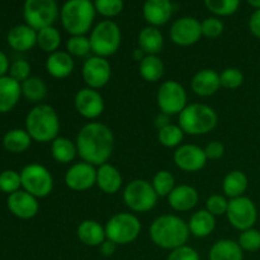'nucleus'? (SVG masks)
<instances>
[{"label":"nucleus","mask_w":260,"mask_h":260,"mask_svg":"<svg viewBox=\"0 0 260 260\" xmlns=\"http://www.w3.org/2000/svg\"><path fill=\"white\" fill-rule=\"evenodd\" d=\"M81 161L94 167L106 164L113 152L114 136L112 129L101 122H89L81 127L75 140Z\"/></svg>","instance_id":"obj_1"},{"label":"nucleus","mask_w":260,"mask_h":260,"mask_svg":"<svg viewBox=\"0 0 260 260\" xmlns=\"http://www.w3.org/2000/svg\"><path fill=\"white\" fill-rule=\"evenodd\" d=\"M149 233L155 245L170 251L187 245L190 235L188 222L175 215H161L155 218Z\"/></svg>","instance_id":"obj_2"},{"label":"nucleus","mask_w":260,"mask_h":260,"mask_svg":"<svg viewBox=\"0 0 260 260\" xmlns=\"http://www.w3.org/2000/svg\"><path fill=\"white\" fill-rule=\"evenodd\" d=\"M25 131L33 141L40 144L52 142L60 132V117L50 104H36L27 114Z\"/></svg>","instance_id":"obj_3"},{"label":"nucleus","mask_w":260,"mask_h":260,"mask_svg":"<svg viewBox=\"0 0 260 260\" xmlns=\"http://www.w3.org/2000/svg\"><path fill=\"white\" fill-rule=\"evenodd\" d=\"M96 10L90 0H68L60 9L63 29L71 36H85L93 29Z\"/></svg>","instance_id":"obj_4"},{"label":"nucleus","mask_w":260,"mask_h":260,"mask_svg":"<svg viewBox=\"0 0 260 260\" xmlns=\"http://www.w3.org/2000/svg\"><path fill=\"white\" fill-rule=\"evenodd\" d=\"M178 117V124L183 132L192 136L210 134L218 123V116L215 109L203 103L188 104Z\"/></svg>","instance_id":"obj_5"},{"label":"nucleus","mask_w":260,"mask_h":260,"mask_svg":"<svg viewBox=\"0 0 260 260\" xmlns=\"http://www.w3.org/2000/svg\"><path fill=\"white\" fill-rule=\"evenodd\" d=\"M89 40H90L91 52L107 58L119 50L122 33L116 22L112 19H104L93 27Z\"/></svg>","instance_id":"obj_6"},{"label":"nucleus","mask_w":260,"mask_h":260,"mask_svg":"<svg viewBox=\"0 0 260 260\" xmlns=\"http://www.w3.org/2000/svg\"><path fill=\"white\" fill-rule=\"evenodd\" d=\"M104 228L108 240L116 245H128L139 238L142 226L136 215L131 212H119L112 216Z\"/></svg>","instance_id":"obj_7"},{"label":"nucleus","mask_w":260,"mask_h":260,"mask_svg":"<svg viewBox=\"0 0 260 260\" xmlns=\"http://www.w3.org/2000/svg\"><path fill=\"white\" fill-rule=\"evenodd\" d=\"M156 192L151 183L145 179H135L123 189V202L128 210L136 213H146L156 206Z\"/></svg>","instance_id":"obj_8"},{"label":"nucleus","mask_w":260,"mask_h":260,"mask_svg":"<svg viewBox=\"0 0 260 260\" xmlns=\"http://www.w3.org/2000/svg\"><path fill=\"white\" fill-rule=\"evenodd\" d=\"M23 17L25 24L38 32L43 28L53 25L60 17V10L56 0H25Z\"/></svg>","instance_id":"obj_9"},{"label":"nucleus","mask_w":260,"mask_h":260,"mask_svg":"<svg viewBox=\"0 0 260 260\" xmlns=\"http://www.w3.org/2000/svg\"><path fill=\"white\" fill-rule=\"evenodd\" d=\"M23 190L36 198H45L53 189V177L46 167L41 164H28L20 172Z\"/></svg>","instance_id":"obj_10"},{"label":"nucleus","mask_w":260,"mask_h":260,"mask_svg":"<svg viewBox=\"0 0 260 260\" xmlns=\"http://www.w3.org/2000/svg\"><path fill=\"white\" fill-rule=\"evenodd\" d=\"M188 95L184 86L177 80H167L157 89L156 103L160 111L168 116H179L180 112L188 106Z\"/></svg>","instance_id":"obj_11"},{"label":"nucleus","mask_w":260,"mask_h":260,"mask_svg":"<svg viewBox=\"0 0 260 260\" xmlns=\"http://www.w3.org/2000/svg\"><path fill=\"white\" fill-rule=\"evenodd\" d=\"M229 222L234 229L239 231H245L251 229L258 218V210L250 198L238 197L229 201L228 212H226Z\"/></svg>","instance_id":"obj_12"},{"label":"nucleus","mask_w":260,"mask_h":260,"mask_svg":"<svg viewBox=\"0 0 260 260\" xmlns=\"http://www.w3.org/2000/svg\"><path fill=\"white\" fill-rule=\"evenodd\" d=\"M81 75H83V80L88 88L98 90V89L106 86L111 80V63L106 57H101L96 55L89 56L83 63Z\"/></svg>","instance_id":"obj_13"},{"label":"nucleus","mask_w":260,"mask_h":260,"mask_svg":"<svg viewBox=\"0 0 260 260\" xmlns=\"http://www.w3.org/2000/svg\"><path fill=\"white\" fill-rule=\"evenodd\" d=\"M63 180L74 192H85L96 184V168L85 161L75 162L66 170Z\"/></svg>","instance_id":"obj_14"},{"label":"nucleus","mask_w":260,"mask_h":260,"mask_svg":"<svg viewBox=\"0 0 260 260\" xmlns=\"http://www.w3.org/2000/svg\"><path fill=\"white\" fill-rule=\"evenodd\" d=\"M170 40L178 46H193L202 37L201 22L193 17H182L175 20L169 30Z\"/></svg>","instance_id":"obj_15"},{"label":"nucleus","mask_w":260,"mask_h":260,"mask_svg":"<svg viewBox=\"0 0 260 260\" xmlns=\"http://www.w3.org/2000/svg\"><path fill=\"white\" fill-rule=\"evenodd\" d=\"M173 159L180 170L187 173L200 172L207 164L205 149L193 144H184L177 147Z\"/></svg>","instance_id":"obj_16"},{"label":"nucleus","mask_w":260,"mask_h":260,"mask_svg":"<svg viewBox=\"0 0 260 260\" xmlns=\"http://www.w3.org/2000/svg\"><path fill=\"white\" fill-rule=\"evenodd\" d=\"M75 109L81 117L86 119H95L104 112V99L98 90L83 88L75 94L74 99Z\"/></svg>","instance_id":"obj_17"},{"label":"nucleus","mask_w":260,"mask_h":260,"mask_svg":"<svg viewBox=\"0 0 260 260\" xmlns=\"http://www.w3.org/2000/svg\"><path fill=\"white\" fill-rule=\"evenodd\" d=\"M7 206L10 213L20 220H30L37 215L40 210L37 198L25 190H18L9 194Z\"/></svg>","instance_id":"obj_18"},{"label":"nucleus","mask_w":260,"mask_h":260,"mask_svg":"<svg viewBox=\"0 0 260 260\" xmlns=\"http://www.w3.org/2000/svg\"><path fill=\"white\" fill-rule=\"evenodd\" d=\"M145 20L152 27L167 24L173 15V4L170 0H146L142 7Z\"/></svg>","instance_id":"obj_19"},{"label":"nucleus","mask_w":260,"mask_h":260,"mask_svg":"<svg viewBox=\"0 0 260 260\" xmlns=\"http://www.w3.org/2000/svg\"><path fill=\"white\" fill-rule=\"evenodd\" d=\"M190 88H192L193 93L197 94L198 96H203V98L212 96L221 88L220 74L212 69L200 70L192 78Z\"/></svg>","instance_id":"obj_20"},{"label":"nucleus","mask_w":260,"mask_h":260,"mask_svg":"<svg viewBox=\"0 0 260 260\" xmlns=\"http://www.w3.org/2000/svg\"><path fill=\"white\" fill-rule=\"evenodd\" d=\"M200 196L192 185H177L168 196V203L177 212H188L197 206Z\"/></svg>","instance_id":"obj_21"},{"label":"nucleus","mask_w":260,"mask_h":260,"mask_svg":"<svg viewBox=\"0 0 260 260\" xmlns=\"http://www.w3.org/2000/svg\"><path fill=\"white\" fill-rule=\"evenodd\" d=\"M75 69V61L74 57L66 51H56L50 53L46 58V70L52 78L66 79L73 74Z\"/></svg>","instance_id":"obj_22"},{"label":"nucleus","mask_w":260,"mask_h":260,"mask_svg":"<svg viewBox=\"0 0 260 260\" xmlns=\"http://www.w3.org/2000/svg\"><path fill=\"white\" fill-rule=\"evenodd\" d=\"M123 178L121 172L112 164L101 165L96 168V185L106 194H116L121 190Z\"/></svg>","instance_id":"obj_23"},{"label":"nucleus","mask_w":260,"mask_h":260,"mask_svg":"<svg viewBox=\"0 0 260 260\" xmlns=\"http://www.w3.org/2000/svg\"><path fill=\"white\" fill-rule=\"evenodd\" d=\"M8 43L13 50L19 52L32 50L37 45V30L28 24L15 25L8 33Z\"/></svg>","instance_id":"obj_24"},{"label":"nucleus","mask_w":260,"mask_h":260,"mask_svg":"<svg viewBox=\"0 0 260 260\" xmlns=\"http://www.w3.org/2000/svg\"><path fill=\"white\" fill-rule=\"evenodd\" d=\"M22 96L20 83L5 75L0 78V113L10 112L19 102Z\"/></svg>","instance_id":"obj_25"},{"label":"nucleus","mask_w":260,"mask_h":260,"mask_svg":"<svg viewBox=\"0 0 260 260\" xmlns=\"http://www.w3.org/2000/svg\"><path fill=\"white\" fill-rule=\"evenodd\" d=\"M79 240L86 246H101L107 240L106 228L95 220H84L76 229Z\"/></svg>","instance_id":"obj_26"},{"label":"nucleus","mask_w":260,"mask_h":260,"mask_svg":"<svg viewBox=\"0 0 260 260\" xmlns=\"http://www.w3.org/2000/svg\"><path fill=\"white\" fill-rule=\"evenodd\" d=\"M137 45L145 52V55H159L164 47V37L157 27L147 25L137 37Z\"/></svg>","instance_id":"obj_27"},{"label":"nucleus","mask_w":260,"mask_h":260,"mask_svg":"<svg viewBox=\"0 0 260 260\" xmlns=\"http://www.w3.org/2000/svg\"><path fill=\"white\" fill-rule=\"evenodd\" d=\"M190 235L196 238H207L215 231L216 217L207 210H200L190 216L188 221Z\"/></svg>","instance_id":"obj_28"},{"label":"nucleus","mask_w":260,"mask_h":260,"mask_svg":"<svg viewBox=\"0 0 260 260\" xmlns=\"http://www.w3.org/2000/svg\"><path fill=\"white\" fill-rule=\"evenodd\" d=\"M208 258L210 260H244V253L238 241L222 239L213 244Z\"/></svg>","instance_id":"obj_29"},{"label":"nucleus","mask_w":260,"mask_h":260,"mask_svg":"<svg viewBox=\"0 0 260 260\" xmlns=\"http://www.w3.org/2000/svg\"><path fill=\"white\" fill-rule=\"evenodd\" d=\"M248 177L241 170H231L225 175L222 182L223 194L230 200L243 197L248 189Z\"/></svg>","instance_id":"obj_30"},{"label":"nucleus","mask_w":260,"mask_h":260,"mask_svg":"<svg viewBox=\"0 0 260 260\" xmlns=\"http://www.w3.org/2000/svg\"><path fill=\"white\" fill-rule=\"evenodd\" d=\"M51 155L60 164H70L78 155V147L68 137L58 136L51 142Z\"/></svg>","instance_id":"obj_31"},{"label":"nucleus","mask_w":260,"mask_h":260,"mask_svg":"<svg viewBox=\"0 0 260 260\" xmlns=\"http://www.w3.org/2000/svg\"><path fill=\"white\" fill-rule=\"evenodd\" d=\"M32 141V137L25 129L13 128L3 137V146L12 154H22L29 149Z\"/></svg>","instance_id":"obj_32"},{"label":"nucleus","mask_w":260,"mask_h":260,"mask_svg":"<svg viewBox=\"0 0 260 260\" xmlns=\"http://www.w3.org/2000/svg\"><path fill=\"white\" fill-rule=\"evenodd\" d=\"M164 62L157 55H146L139 62L140 75L149 83H156L164 75Z\"/></svg>","instance_id":"obj_33"},{"label":"nucleus","mask_w":260,"mask_h":260,"mask_svg":"<svg viewBox=\"0 0 260 260\" xmlns=\"http://www.w3.org/2000/svg\"><path fill=\"white\" fill-rule=\"evenodd\" d=\"M22 95L30 103L40 104L47 96V85L43 79L38 76H30L20 84Z\"/></svg>","instance_id":"obj_34"},{"label":"nucleus","mask_w":260,"mask_h":260,"mask_svg":"<svg viewBox=\"0 0 260 260\" xmlns=\"http://www.w3.org/2000/svg\"><path fill=\"white\" fill-rule=\"evenodd\" d=\"M60 45L61 35L57 28H55L53 25L43 28L37 32V46L43 52H47L48 55L56 52L58 51Z\"/></svg>","instance_id":"obj_35"},{"label":"nucleus","mask_w":260,"mask_h":260,"mask_svg":"<svg viewBox=\"0 0 260 260\" xmlns=\"http://www.w3.org/2000/svg\"><path fill=\"white\" fill-rule=\"evenodd\" d=\"M183 139H184V132L180 128L179 124L170 123L164 128L157 131V140L160 144L168 149H177L180 146Z\"/></svg>","instance_id":"obj_36"},{"label":"nucleus","mask_w":260,"mask_h":260,"mask_svg":"<svg viewBox=\"0 0 260 260\" xmlns=\"http://www.w3.org/2000/svg\"><path fill=\"white\" fill-rule=\"evenodd\" d=\"M151 185L157 197H168L175 188L174 175L169 170H160L152 178Z\"/></svg>","instance_id":"obj_37"},{"label":"nucleus","mask_w":260,"mask_h":260,"mask_svg":"<svg viewBox=\"0 0 260 260\" xmlns=\"http://www.w3.org/2000/svg\"><path fill=\"white\" fill-rule=\"evenodd\" d=\"M206 8L217 17H229L238 12L240 0H203Z\"/></svg>","instance_id":"obj_38"},{"label":"nucleus","mask_w":260,"mask_h":260,"mask_svg":"<svg viewBox=\"0 0 260 260\" xmlns=\"http://www.w3.org/2000/svg\"><path fill=\"white\" fill-rule=\"evenodd\" d=\"M66 52L73 57H86L91 52L90 40L86 36H70L66 41Z\"/></svg>","instance_id":"obj_39"},{"label":"nucleus","mask_w":260,"mask_h":260,"mask_svg":"<svg viewBox=\"0 0 260 260\" xmlns=\"http://www.w3.org/2000/svg\"><path fill=\"white\" fill-rule=\"evenodd\" d=\"M22 187V178H20V173L15 172V170H4L0 173V190L7 194H12V193L20 190L19 188Z\"/></svg>","instance_id":"obj_40"},{"label":"nucleus","mask_w":260,"mask_h":260,"mask_svg":"<svg viewBox=\"0 0 260 260\" xmlns=\"http://www.w3.org/2000/svg\"><path fill=\"white\" fill-rule=\"evenodd\" d=\"M94 8L102 17L111 19L123 10V0H94Z\"/></svg>","instance_id":"obj_41"},{"label":"nucleus","mask_w":260,"mask_h":260,"mask_svg":"<svg viewBox=\"0 0 260 260\" xmlns=\"http://www.w3.org/2000/svg\"><path fill=\"white\" fill-rule=\"evenodd\" d=\"M238 244L243 251H258L260 249V231L251 228L245 231H241L238 239Z\"/></svg>","instance_id":"obj_42"},{"label":"nucleus","mask_w":260,"mask_h":260,"mask_svg":"<svg viewBox=\"0 0 260 260\" xmlns=\"http://www.w3.org/2000/svg\"><path fill=\"white\" fill-rule=\"evenodd\" d=\"M221 86L225 89H238L239 86L243 85L244 75L239 69L236 68H228L220 74Z\"/></svg>","instance_id":"obj_43"},{"label":"nucleus","mask_w":260,"mask_h":260,"mask_svg":"<svg viewBox=\"0 0 260 260\" xmlns=\"http://www.w3.org/2000/svg\"><path fill=\"white\" fill-rule=\"evenodd\" d=\"M229 207V200L226 196L222 194H212L206 201V210L213 216L226 215Z\"/></svg>","instance_id":"obj_44"},{"label":"nucleus","mask_w":260,"mask_h":260,"mask_svg":"<svg viewBox=\"0 0 260 260\" xmlns=\"http://www.w3.org/2000/svg\"><path fill=\"white\" fill-rule=\"evenodd\" d=\"M202 36L207 38H217L223 32V23L218 17H208L201 22Z\"/></svg>","instance_id":"obj_45"},{"label":"nucleus","mask_w":260,"mask_h":260,"mask_svg":"<svg viewBox=\"0 0 260 260\" xmlns=\"http://www.w3.org/2000/svg\"><path fill=\"white\" fill-rule=\"evenodd\" d=\"M9 76L17 80L18 83L22 84L23 81L30 78V65L28 61L19 58V60L14 61L9 68Z\"/></svg>","instance_id":"obj_46"},{"label":"nucleus","mask_w":260,"mask_h":260,"mask_svg":"<svg viewBox=\"0 0 260 260\" xmlns=\"http://www.w3.org/2000/svg\"><path fill=\"white\" fill-rule=\"evenodd\" d=\"M167 260H200V254L192 246L183 245L170 251Z\"/></svg>","instance_id":"obj_47"},{"label":"nucleus","mask_w":260,"mask_h":260,"mask_svg":"<svg viewBox=\"0 0 260 260\" xmlns=\"http://www.w3.org/2000/svg\"><path fill=\"white\" fill-rule=\"evenodd\" d=\"M205 154L207 160H218L225 154V146L220 141H211L206 145Z\"/></svg>","instance_id":"obj_48"},{"label":"nucleus","mask_w":260,"mask_h":260,"mask_svg":"<svg viewBox=\"0 0 260 260\" xmlns=\"http://www.w3.org/2000/svg\"><path fill=\"white\" fill-rule=\"evenodd\" d=\"M249 29L253 33V36L260 40V9H256L251 14L250 19H249Z\"/></svg>","instance_id":"obj_49"},{"label":"nucleus","mask_w":260,"mask_h":260,"mask_svg":"<svg viewBox=\"0 0 260 260\" xmlns=\"http://www.w3.org/2000/svg\"><path fill=\"white\" fill-rule=\"evenodd\" d=\"M116 246H117L116 244L112 243L111 240H108V239H107V240L104 241L101 246H99V249H101V253L103 254L104 256H111V255H113L114 251H116Z\"/></svg>","instance_id":"obj_50"},{"label":"nucleus","mask_w":260,"mask_h":260,"mask_svg":"<svg viewBox=\"0 0 260 260\" xmlns=\"http://www.w3.org/2000/svg\"><path fill=\"white\" fill-rule=\"evenodd\" d=\"M170 123H172V122H170V116L162 113V112H160V114L156 117V119H155V126H156L157 131L164 128V127H167L168 124Z\"/></svg>","instance_id":"obj_51"},{"label":"nucleus","mask_w":260,"mask_h":260,"mask_svg":"<svg viewBox=\"0 0 260 260\" xmlns=\"http://www.w3.org/2000/svg\"><path fill=\"white\" fill-rule=\"evenodd\" d=\"M9 60H8L7 55L4 52L0 51V78L7 75V73L9 71Z\"/></svg>","instance_id":"obj_52"},{"label":"nucleus","mask_w":260,"mask_h":260,"mask_svg":"<svg viewBox=\"0 0 260 260\" xmlns=\"http://www.w3.org/2000/svg\"><path fill=\"white\" fill-rule=\"evenodd\" d=\"M132 56H134V58H135V60H136V61H139V62H140V61H142V60H144V58H145V56H146V55H145V52H144V51L141 50V48H139V47H137L136 50L134 51V53H132Z\"/></svg>","instance_id":"obj_53"},{"label":"nucleus","mask_w":260,"mask_h":260,"mask_svg":"<svg viewBox=\"0 0 260 260\" xmlns=\"http://www.w3.org/2000/svg\"><path fill=\"white\" fill-rule=\"evenodd\" d=\"M249 3V5L255 9H260V0H246Z\"/></svg>","instance_id":"obj_54"},{"label":"nucleus","mask_w":260,"mask_h":260,"mask_svg":"<svg viewBox=\"0 0 260 260\" xmlns=\"http://www.w3.org/2000/svg\"><path fill=\"white\" fill-rule=\"evenodd\" d=\"M90 2H91V0H90Z\"/></svg>","instance_id":"obj_55"}]
</instances>
